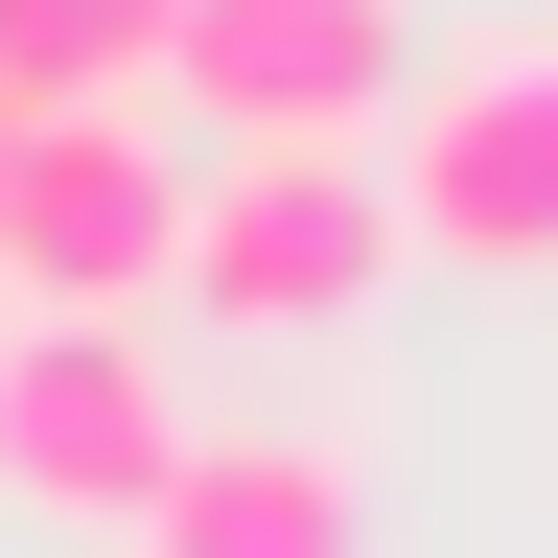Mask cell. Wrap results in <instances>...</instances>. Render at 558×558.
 Masks as SVG:
<instances>
[{
  "instance_id": "3957f363",
  "label": "cell",
  "mask_w": 558,
  "mask_h": 558,
  "mask_svg": "<svg viewBox=\"0 0 558 558\" xmlns=\"http://www.w3.org/2000/svg\"><path fill=\"white\" fill-rule=\"evenodd\" d=\"M163 442H186V396H163L140 326H94V303H24V326H0V512L117 535L140 488H163Z\"/></svg>"
},
{
  "instance_id": "8992f818",
  "label": "cell",
  "mask_w": 558,
  "mask_h": 558,
  "mask_svg": "<svg viewBox=\"0 0 558 558\" xmlns=\"http://www.w3.org/2000/svg\"><path fill=\"white\" fill-rule=\"evenodd\" d=\"M117 558H373V488L326 442H163V488L117 512Z\"/></svg>"
},
{
  "instance_id": "ba28073f",
  "label": "cell",
  "mask_w": 558,
  "mask_h": 558,
  "mask_svg": "<svg viewBox=\"0 0 558 558\" xmlns=\"http://www.w3.org/2000/svg\"><path fill=\"white\" fill-rule=\"evenodd\" d=\"M0 140H24V117H0Z\"/></svg>"
},
{
  "instance_id": "6da1fadb",
  "label": "cell",
  "mask_w": 558,
  "mask_h": 558,
  "mask_svg": "<svg viewBox=\"0 0 558 558\" xmlns=\"http://www.w3.org/2000/svg\"><path fill=\"white\" fill-rule=\"evenodd\" d=\"M373 186H396V256L558 279V47H442V70H396Z\"/></svg>"
},
{
  "instance_id": "7a4b0ae2",
  "label": "cell",
  "mask_w": 558,
  "mask_h": 558,
  "mask_svg": "<svg viewBox=\"0 0 558 558\" xmlns=\"http://www.w3.org/2000/svg\"><path fill=\"white\" fill-rule=\"evenodd\" d=\"M163 279H186L209 326H373V279H396V186H373V140H233V163L186 186Z\"/></svg>"
},
{
  "instance_id": "277c9868",
  "label": "cell",
  "mask_w": 558,
  "mask_h": 558,
  "mask_svg": "<svg viewBox=\"0 0 558 558\" xmlns=\"http://www.w3.org/2000/svg\"><path fill=\"white\" fill-rule=\"evenodd\" d=\"M163 233H186L163 117H24V140H0V303L140 326V303H163Z\"/></svg>"
},
{
  "instance_id": "5b68a950",
  "label": "cell",
  "mask_w": 558,
  "mask_h": 558,
  "mask_svg": "<svg viewBox=\"0 0 558 558\" xmlns=\"http://www.w3.org/2000/svg\"><path fill=\"white\" fill-rule=\"evenodd\" d=\"M418 70V0H163V94L209 140H373Z\"/></svg>"
},
{
  "instance_id": "52a82bcc",
  "label": "cell",
  "mask_w": 558,
  "mask_h": 558,
  "mask_svg": "<svg viewBox=\"0 0 558 558\" xmlns=\"http://www.w3.org/2000/svg\"><path fill=\"white\" fill-rule=\"evenodd\" d=\"M0 117H163V0H0Z\"/></svg>"
}]
</instances>
